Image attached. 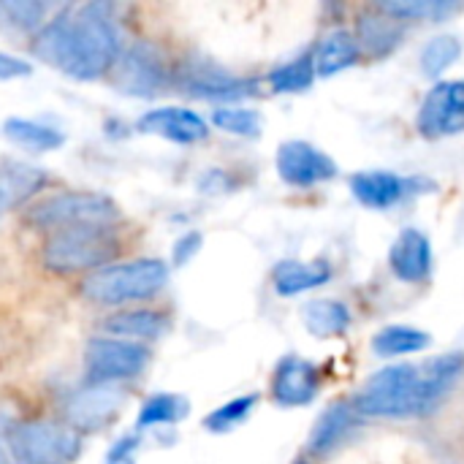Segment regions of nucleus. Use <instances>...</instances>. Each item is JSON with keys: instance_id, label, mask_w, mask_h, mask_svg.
Masks as SVG:
<instances>
[{"instance_id": "f03ea898", "label": "nucleus", "mask_w": 464, "mask_h": 464, "mask_svg": "<svg viewBox=\"0 0 464 464\" xmlns=\"http://www.w3.org/2000/svg\"><path fill=\"white\" fill-rule=\"evenodd\" d=\"M169 283V266L160 258H136L111 264L82 280V296L98 307H120L158 296Z\"/></svg>"}, {"instance_id": "7ed1b4c3", "label": "nucleus", "mask_w": 464, "mask_h": 464, "mask_svg": "<svg viewBox=\"0 0 464 464\" xmlns=\"http://www.w3.org/2000/svg\"><path fill=\"white\" fill-rule=\"evenodd\" d=\"M353 408L359 416L372 419H411V416H427L424 402V383H421V367L413 364H392L381 372H375L364 389L356 394Z\"/></svg>"}, {"instance_id": "1a4fd4ad", "label": "nucleus", "mask_w": 464, "mask_h": 464, "mask_svg": "<svg viewBox=\"0 0 464 464\" xmlns=\"http://www.w3.org/2000/svg\"><path fill=\"white\" fill-rule=\"evenodd\" d=\"M174 84L193 95V98H201V101H220V103H228V101H239L245 95L253 92V82L226 71L223 65L212 63V60H204V57H190L185 60L177 73H174Z\"/></svg>"}, {"instance_id": "f3484780", "label": "nucleus", "mask_w": 464, "mask_h": 464, "mask_svg": "<svg viewBox=\"0 0 464 464\" xmlns=\"http://www.w3.org/2000/svg\"><path fill=\"white\" fill-rule=\"evenodd\" d=\"M106 337L128 340V343H152L166 334L169 318L158 310H120L109 315L103 324Z\"/></svg>"}, {"instance_id": "6e6552de", "label": "nucleus", "mask_w": 464, "mask_h": 464, "mask_svg": "<svg viewBox=\"0 0 464 464\" xmlns=\"http://www.w3.org/2000/svg\"><path fill=\"white\" fill-rule=\"evenodd\" d=\"M169 82L171 73L163 54L147 41H136L125 46L117 65L111 68V84L122 95H133V98H155L169 87Z\"/></svg>"}, {"instance_id": "4468645a", "label": "nucleus", "mask_w": 464, "mask_h": 464, "mask_svg": "<svg viewBox=\"0 0 464 464\" xmlns=\"http://www.w3.org/2000/svg\"><path fill=\"white\" fill-rule=\"evenodd\" d=\"M321 389L318 367L302 356H285L272 375V397L283 408H302L315 400Z\"/></svg>"}, {"instance_id": "c9c22d12", "label": "nucleus", "mask_w": 464, "mask_h": 464, "mask_svg": "<svg viewBox=\"0 0 464 464\" xmlns=\"http://www.w3.org/2000/svg\"><path fill=\"white\" fill-rule=\"evenodd\" d=\"M11 427H14V421L0 413V464H14V454H11Z\"/></svg>"}, {"instance_id": "39448f33", "label": "nucleus", "mask_w": 464, "mask_h": 464, "mask_svg": "<svg viewBox=\"0 0 464 464\" xmlns=\"http://www.w3.org/2000/svg\"><path fill=\"white\" fill-rule=\"evenodd\" d=\"M122 212L106 193H57L27 209V223L35 231L57 234L73 228H114Z\"/></svg>"}, {"instance_id": "c85d7f7f", "label": "nucleus", "mask_w": 464, "mask_h": 464, "mask_svg": "<svg viewBox=\"0 0 464 464\" xmlns=\"http://www.w3.org/2000/svg\"><path fill=\"white\" fill-rule=\"evenodd\" d=\"M188 416V402L177 394H155L139 408V430L150 427H163V424H177L179 419Z\"/></svg>"}, {"instance_id": "9b49d317", "label": "nucleus", "mask_w": 464, "mask_h": 464, "mask_svg": "<svg viewBox=\"0 0 464 464\" xmlns=\"http://www.w3.org/2000/svg\"><path fill=\"white\" fill-rule=\"evenodd\" d=\"M419 130L427 139H443L464 130V79L438 82L421 109H419Z\"/></svg>"}, {"instance_id": "393cba45", "label": "nucleus", "mask_w": 464, "mask_h": 464, "mask_svg": "<svg viewBox=\"0 0 464 464\" xmlns=\"http://www.w3.org/2000/svg\"><path fill=\"white\" fill-rule=\"evenodd\" d=\"M49 22V5L35 0H0V27L8 33H41Z\"/></svg>"}, {"instance_id": "cd10ccee", "label": "nucleus", "mask_w": 464, "mask_h": 464, "mask_svg": "<svg viewBox=\"0 0 464 464\" xmlns=\"http://www.w3.org/2000/svg\"><path fill=\"white\" fill-rule=\"evenodd\" d=\"M313 79H315V57L310 52L277 65L266 82L272 84L275 92H302L307 87H313Z\"/></svg>"}, {"instance_id": "bb28decb", "label": "nucleus", "mask_w": 464, "mask_h": 464, "mask_svg": "<svg viewBox=\"0 0 464 464\" xmlns=\"http://www.w3.org/2000/svg\"><path fill=\"white\" fill-rule=\"evenodd\" d=\"M462 8V3L454 0H389L381 3L378 11L397 19H432V22H443L449 16H454Z\"/></svg>"}, {"instance_id": "2f4dec72", "label": "nucleus", "mask_w": 464, "mask_h": 464, "mask_svg": "<svg viewBox=\"0 0 464 464\" xmlns=\"http://www.w3.org/2000/svg\"><path fill=\"white\" fill-rule=\"evenodd\" d=\"M215 128L231 133V136H250L256 139L261 133V114L256 109H239V106H220L212 111Z\"/></svg>"}, {"instance_id": "423d86ee", "label": "nucleus", "mask_w": 464, "mask_h": 464, "mask_svg": "<svg viewBox=\"0 0 464 464\" xmlns=\"http://www.w3.org/2000/svg\"><path fill=\"white\" fill-rule=\"evenodd\" d=\"M14 464H73L82 454V435L63 421H14Z\"/></svg>"}, {"instance_id": "0eeeda50", "label": "nucleus", "mask_w": 464, "mask_h": 464, "mask_svg": "<svg viewBox=\"0 0 464 464\" xmlns=\"http://www.w3.org/2000/svg\"><path fill=\"white\" fill-rule=\"evenodd\" d=\"M150 364V351L139 343L117 337H92L84 348V383L117 386L141 375Z\"/></svg>"}, {"instance_id": "e433bc0d", "label": "nucleus", "mask_w": 464, "mask_h": 464, "mask_svg": "<svg viewBox=\"0 0 464 464\" xmlns=\"http://www.w3.org/2000/svg\"><path fill=\"white\" fill-rule=\"evenodd\" d=\"M11 207H14V204H11V198H8V193H5V188L0 185V215H3V212H8Z\"/></svg>"}, {"instance_id": "4be33fe9", "label": "nucleus", "mask_w": 464, "mask_h": 464, "mask_svg": "<svg viewBox=\"0 0 464 464\" xmlns=\"http://www.w3.org/2000/svg\"><path fill=\"white\" fill-rule=\"evenodd\" d=\"M302 321H304L310 334H315L321 340H329V337H340V334L348 332L351 310L343 302H334V299H315V302L304 304Z\"/></svg>"}, {"instance_id": "ddd939ff", "label": "nucleus", "mask_w": 464, "mask_h": 464, "mask_svg": "<svg viewBox=\"0 0 464 464\" xmlns=\"http://www.w3.org/2000/svg\"><path fill=\"white\" fill-rule=\"evenodd\" d=\"M136 128L141 133H152L174 144H196V141H204L209 133L207 120L196 114L193 109H182V106L150 109L139 117Z\"/></svg>"}, {"instance_id": "f704fd0d", "label": "nucleus", "mask_w": 464, "mask_h": 464, "mask_svg": "<svg viewBox=\"0 0 464 464\" xmlns=\"http://www.w3.org/2000/svg\"><path fill=\"white\" fill-rule=\"evenodd\" d=\"M33 73V65L16 54L0 52V82H11V79H24Z\"/></svg>"}, {"instance_id": "a878e982", "label": "nucleus", "mask_w": 464, "mask_h": 464, "mask_svg": "<svg viewBox=\"0 0 464 464\" xmlns=\"http://www.w3.org/2000/svg\"><path fill=\"white\" fill-rule=\"evenodd\" d=\"M432 337L421 329L413 326H386L372 337V351L375 356H408V353H419L424 348H430Z\"/></svg>"}, {"instance_id": "72a5a7b5", "label": "nucleus", "mask_w": 464, "mask_h": 464, "mask_svg": "<svg viewBox=\"0 0 464 464\" xmlns=\"http://www.w3.org/2000/svg\"><path fill=\"white\" fill-rule=\"evenodd\" d=\"M139 443H141L139 435H125V438H120V440L109 449L103 464H136Z\"/></svg>"}, {"instance_id": "a211bd4d", "label": "nucleus", "mask_w": 464, "mask_h": 464, "mask_svg": "<svg viewBox=\"0 0 464 464\" xmlns=\"http://www.w3.org/2000/svg\"><path fill=\"white\" fill-rule=\"evenodd\" d=\"M332 280L329 261H280L272 272V285L280 296H299Z\"/></svg>"}, {"instance_id": "412c9836", "label": "nucleus", "mask_w": 464, "mask_h": 464, "mask_svg": "<svg viewBox=\"0 0 464 464\" xmlns=\"http://www.w3.org/2000/svg\"><path fill=\"white\" fill-rule=\"evenodd\" d=\"M3 133L11 144L27 152H52L65 144V136L57 128L27 117H8L3 122Z\"/></svg>"}, {"instance_id": "473e14b6", "label": "nucleus", "mask_w": 464, "mask_h": 464, "mask_svg": "<svg viewBox=\"0 0 464 464\" xmlns=\"http://www.w3.org/2000/svg\"><path fill=\"white\" fill-rule=\"evenodd\" d=\"M201 245H204V237H201L198 231H188V234H182V237L174 242V250H171L174 264H177V266L190 264V261L196 258V253L201 250Z\"/></svg>"}, {"instance_id": "f257e3e1", "label": "nucleus", "mask_w": 464, "mask_h": 464, "mask_svg": "<svg viewBox=\"0 0 464 464\" xmlns=\"http://www.w3.org/2000/svg\"><path fill=\"white\" fill-rule=\"evenodd\" d=\"M122 49L111 5L106 3H90L76 14L63 11L52 16L33 46L35 57L79 82H95L111 73Z\"/></svg>"}, {"instance_id": "2eb2a0df", "label": "nucleus", "mask_w": 464, "mask_h": 464, "mask_svg": "<svg viewBox=\"0 0 464 464\" xmlns=\"http://www.w3.org/2000/svg\"><path fill=\"white\" fill-rule=\"evenodd\" d=\"M389 264L392 272L402 283H421L432 272V245L424 231L419 228H405L394 239L389 250Z\"/></svg>"}, {"instance_id": "9d476101", "label": "nucleus", "mask_w": 464, "mask_h": 464, "mask_svg": "<svg viewBox=\"0 0 464 464\" xmlns=\"http://www.w3.org/2000/svg\"><path fill=\"white\" fill-rule=\"evenodd\" d=\"M122 389L120 386H109V383H84L82 389H73L65 402H63V413H65V424L71 430H76L79 435L84 432H98L103 427H109L120 408H122Z\"/></svg>"}, {"instance_id": "7c9ffc66", "label": "nucleus", "mask_w": 464, "mask_h": 464, "mask_svg": "<svg viewBox=\"0 0 464 464\" xmlns=\"http://www.w3.org/2000/svg\"><path fill=\"white\" fill-rule=\"evenodd\" d=\"M462 54V44L457 35H435L424 52H421V71L424 76H440L446 68H451Z\"/></svg>"}, {"instance_id": "dca6fc26", "label": "nucleus", "mask_w": 464, "mask_h": 464, "mask_svg": "<svg viewBox=\"0 0 464 464\" xmlns=\"http://www.w3.org/2000/svg\"><path fill=\"white\" fill-rule=\"evenodd\" d=\"M413 182L394 171H359L351 177V190L356 201L370 209H389L411 193Z\"/></svg>"}, {"instance_id": "b1692460", "label": "nucleus", "mask_w": 464, "mask_h": 464, "mask_svg": "<svg viewBox=\"0 0 464 464\" xmlns=\"http://www.w3.org/2000/svg\"><path fill=\"white\" fill-rule=\"evenodd\" d=\"M0 185L5 188L11 204L16 207L19 201L35 196L46 185V171L38 166H30L16 158H3L0 160Z\"/></svg>"}, {"instance_id": "aec40b11", "label": "nucleus", "mask_w": 464, "mask_h": 464, "mask_svg": "<svg viewBox=\"0 0 464 464\" xmlns=\"http://www.w3.org/2000/svg\"><path fill=\"white\" fill-rule=\"evenodd\" d=\"M356 408L348 402H337L332 408L324 411V416L315 421L313 432H310V451L315 457H326L334 446L343 443L345 435H351L356 430Z\"/></svg>"}, {"instance_id": "4c0bfd02", "label": "nucleus", "mask_w": 464, "mask_h": 464, "mask_svg": "<svg viewBox=\"0 0 464 464\" xmlns=\"http://www.w3.org/2000/svg\"><path fill=\"white\" fill-rule=\"evenodd\" d=\"M296 464H307V462H296Z\"/></svg>"}, {"instance_id": "6ab92c4d", "label": "nucleus", "mask_w": 464, "mask_h": 464, "mask_svg": "<svg viewBox=\"0 0 464 464\" xmlns=\"http://www.w3.org/2000/svg\"><path fill=\"white\" fill-rule=\"evenodd\" d=\"M353 38H356L359 49H364L370 57H386L400 46L402 30L392 16H386L381 11H367L356 19Z\"/></svg>"}, {"instance_id": "f8f14e48", "label": "nucleus", "mask_w": 464, "mask_h": 464, "mask_svg": "<svg viewBox=\"0 0 464 464\" xmlns=\"http://www.w3.org/2000/svg\"><path fill=\"white\" fill-rule=\"evenodd\" d=\"M277 174L294 188H313L337 177V163L310 141H285L277 150Z\"/></svg>"}, {"instance_id": "c756f323", "label": "nucleus", "mask_w": 464, "mask_h": 464, "mask_svg": "<svg viewBox=\"0 0 464 464\" xmlns=\"http://www.w3.org/2000/svg\"><path fill=\"white\" fill-rule=\"evenodd\" d=\"M256 402H258V397H256V394L237 397V400H231V402H226V405L215 408V411L204 419V427H207L209 432H215V435H226V432L237 430L239 424H245V421L250 419V413H253Z\"/></svg>"}, {"instance_id": "5701e85b", "label": "nucleus", "mask_w": 464, "mask_h": 464, "mask_svg": "<svg viewBox=\"0 0 464 464\" xmlns=\"http://www.w3.org/2000/svg\"><path fill=\"white\" fill-rule=\"evenodd\" d=\"M359 44L353 38V33L348 30H334L329 33L321 46H318V54H315V73L318 76H334L351 65H356L359 60Z\"/></svg>"}, {"instance_id": "20e7f679", "label": "nucleus", "mask_w": 464, "mask_h": 464, "mask_svg": "<svg viewBox=\"0 0 464 464\" xmlns=\"http://www.w3.org/2000/svg\"><path fill=\"white\" fill-rule=\"evenodd\" d=\"M120 256L114 228H73L49 234L41 250V264L52 275H95Z\"/></svg>"}]
</instances>
